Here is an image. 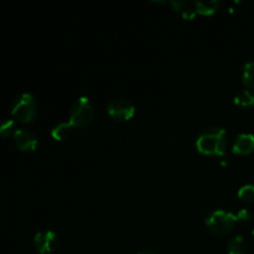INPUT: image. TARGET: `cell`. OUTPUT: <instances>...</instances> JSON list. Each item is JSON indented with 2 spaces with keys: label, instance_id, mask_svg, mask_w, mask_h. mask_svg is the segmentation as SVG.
<instances>
[{
  "label": "cell",
  "instance_id": "6da1fadb",
  "mask_svg": "<svg viewBox=\"0 0 254 254\" xmlns=\"http://www.w3.org/2000/svg\"><path fill=\"white\" fill-rule=\"evenodd\" d=\"M227 131L223 127L212 126L201 131L196 140V148L203 155L222 156L227 150Z\"/></svg>",
  "mask_w": 254,
  "mask_h": 254
},
{
  "label": "cell",
  "instance_id": "7a4b0ae2",
  "mask_svg": "<svg viewBox=\"0 0 254 254\" xmlns=\"http://www.w3.org/2000/svg\"><path fill=\"white\" fill-rule=\"evenodd\" d=\"M94 118V106L91 99L86 96L78 97L72 103L69 109V122L73 127L84 128L89 126Z\"/></svg>",
  "mask_w": 254,
  "mask_h": 254
},
{
  "label": "cell",
  "instance_id": "3957f363",
  "mask_svg": "<svg viewBox=\"0 0 254 254\" xmlns=\"http://www.w3.org/2000/svg\"><path fill=\"white\" fill-rule=\"evenodd\" d=\"M205 223L210 232L222 236L233 231L236 223H237V218H236L235 213L230 212V211L215 210L206 217Z\"/></svg>",
  "mask_w": 254,
  "mask_h": 254
},
{
  "label": "cell",
  "instance_id": "277c9868",
  "mask_svg": "<svg viewBox=\"0 0 254 254\" xmlns=\"http://www.w3.org/2000/svg\"><path fill=\"white\" fill-rule=\"evenodd\" d=\"M36 101L30 93H21L11 104V116L20 123H30L36 117Z\"/></svg>",
  "mask_w": 254,
  "mask_h": 254
},
{
  "label": "cell",
  "instance_id": "5b68a950",
  "mask_svg": "<svg viewBox=\"0 0 254 254\" xmlns=\"http://www.w3.org/2000/svg\"><path fill=\"white\" fill-rule=\"evenodd\" d=\"M107 112L113 119L119 122L129 121L135 113V107L126 98H113L107 106Z\"/></svg>",
  "mask_w": 254,
  "mask_h": 254
},
{
  "label": "cell",
  "instance_id": "8992f818",
  "mask_svg": "<svg viewBox=\"0 0 254 254\" xmlns=\"http://www.w3.org/2000/svg\"><path fill=\"white\" fill-rule=\"evenodd\" d=\"M35 248L40 254H49L54 252L59 243L57 235L51 230H42L35 235Z\"/></svg>",
  "mask_w": 254,
  "mask_h": 254
},
{
  "label": "cell",
  "instance_id": "52a82bcc",
  "mask_svg": "<svg viewBox=\"0 0 254 254\" xmlns=\"http://www.w3.org/2000/svg\"><path fill=\"white\" fill-rule=\"evenodd\" d=\"M14 141L21 151H34L39 144L36 134L25 128H20L15 131Z\"/></svg>",
  "mask_w": 254,
  "mask_h": 254
},
{
  "label": "cell",
  "instance_id": "ba28073f",
  "mask_svg": "<svg viewBox=\"0 0 254 254\" xmlns=\"http://www.w3.org/2000/svg\"><path fill=\"white\" fill-rule=\"evenodd\" d=\"M232 150L238 155H248L254 150V135L251 133L238 134L233 141Z\"/></svg>",
  "mask_w": 254,
  "mask_h": 254
},
{
  "label": "cell",
  "instance_id": "9c48e42d",
  "mask_svg": "<svg viewBox=\"0 0 254 254\" xmlns=\"http://www.w3.org/2000/svg\"><path fill=\"white\" fill-rule=\"evenodd\" d=\"M248 248V242L243 235L232 236L227 242V253L228 254H246Z\"/></svg>",
  "mask_w": 254,
  "mask_h": 254
},
{
  "label": "cell",
  "instance_id": "30bf717a",
  "mask_svg": "<svg viewBox=\"0 0 254 254\" xmlns=\"http://www.w3.org/2000/svg\"><path fill=\"white\" fill-rule=\"evenodd\" d=\"M72 130H73V126L71 122H62L52 128L51 135L55 140H64L71 135Z\"/></svg>",
  "mask_w": 254,
  "mask_h": 254
},
{
  "label": "cell",
  "instance_id": "8fae6325",
  "mask_svg": "<svg viewBox=\"0 0 254 254\" xmlns=\"http://www.w3.org/2000/svg\"><path fill=\"white\" fill-rule=\"evenodd\" d=\"M242 81L247 88L254 89V60H248L243 64Z\"/></svg>",
  "mask_w": 254,
  "mask_h": 254
},
{
  "label": "cell",
  "instance_id": "7c38bea8",
  "mask_svg": "<svg viewBox=\"0 0 254 254\" xmlns=\"http://www.w3.org/2000/svg\"><path fill=\"white\" fill-rule=\"evenodd\" d=\"M235 103L240 107H253L254 92L251 89H242L235 96Z\"/></svg>",
  "mask_w": 254,
  "mask_h": 254
},
{
  "label": "cell",
  "instance_id": "4fadbf2b",
  "mask_svg": "<svg viewBox=\"0 0 254 254\" xmlns=\"http://www.w3.org/2000/svg\"><path fill=\"white\" fill-rule=\"evenodd\" d=\"M220 2L217 0H211V1H196L195 10L196 12H200L202 15H211L217 10Z\"/></svg>",
  "mask_w": 254,
  "mask_h": 254
},
{
  "label": "cell",
  "instance_id": "5bb4252c",
  "mask_svg": "<svg viewBox=\"0 0 254 254\" xmlns=\"http://www.w3.org/2000/svg\"><path fill=\"white\" fill-rule=\"evenodd\" d=\"M16 130V124L12 119L5 118L0 122V136L1 138H9V136L14 135Z\"/></svg>",
  "mask_w": 254,
  "mask_h": 254
},
{
  "label": "cell",
  "instance_id": "9a60e30c",
  "mask_svg": "<svg viewBox=\"0 0 254 254\" xmlns=\"http://www.w3.org/2000/svg\"><path fill=\"white\" fill-rule=\"evenodd\" d=\"M238 197L245 202H254V185L247 184L238 190Z\"/></svg>",
  "mask_w": 254,
  "mask_h": 254
},
{
  "label": "cell",
  "instance_id": "2e32d148",
  "mask_svg": "<svg viewBox=\"0 0 254 254\" xmlns=\"http://www.w3.org/2000/svg\"><path fill=\"white\" fill-rule=\"evenodd\" d=\"M236 218H237V223H250L253 220V212L250 208H241L236 213Z\"/></svg>",
  "mask_w": 254,
  "mask_h": 254
},
{
  "label": "cell",
  "instance_id": "e0dca14e",
  "mask_svg": "<svg viewBox=\"0 0 254 254\" xmlns=\"http://www.w3.org/2000/svg\"><path fill=\"white\" fill-rule=\"evenodd\" d=\"M181 12H183V16L185 17V19H193L196 15V10L195 7H191L189 6V5H186L185 7H184L183 10H181Z\"/></svg>",
  "mask_w": 254,
  "mask_h": 254
},
{
  "label": "cell",
  "instance_id": "ac0fdd59",
  "mask_svg": "<svg viewBox=\"0 0 254 254\" xmlns=\"http://www.w3.org/2000/svg\"><path fill=\"white\" fill-rule=\"evenodd\" d=\"M170 4L173 5L174 9H175V10H179V11H181V10H183L184 7H185L186 5H188V2H185V1H180V0H178V1H171Z\"/></svg>",
  "mask_w": 254,
  "mask_h": 254
},
{
  "label": "cell",
  "instance_id": "d6986e66",
  "mask_svg": "<svg viewBox=\"0 0 254 254\" xmlns=\"http://www.w3.org/2000/svg\"><path fill=\"white\" fill-rule=\"evenodd\" d=\"M139 254H158V253L151 252V251H144V252H140Z\"/></svg>",
  "mask_w": 254,
  "mask_h": 254
},
{
  "label": "cell",
  "instance_id": "ffe728a7",
  "mask_svg": "<svg viewBox=\"0 0 254 254\" xmlns=\"http://www.w3.org/2000/svg\"><path fill=\"white\" fill-rule=\"evenodd\" d=\"M253 236H254V230H253Z\"/></svg>",
  "mask_w": 254,
  "mask_h": 254
}]
</instances>
